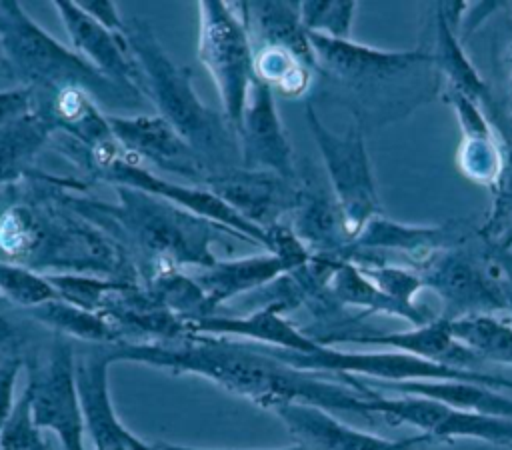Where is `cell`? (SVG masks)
<instances>
[{
    "label": "cell",
    "mask_w": 512,
    "mask_h": 450,
    "mask_svg": "<svg viewBox=\"0 0 512 450\" xmlns=\"http://www.w3.org/2000/svg\"><path fill=\"white\" fill-rule=\"evenodd\" d=\"M112 362H138L174 374L202 376L226 392L266 410L286 404H308L328 412H366L368 388L358 390L346 378H324L320 372L294 368L266 346L230 338L186 334L172 342L108 346Z\"/></svg>",
    "instance_id": "cell-1"
},
{
    "label": "cell",
    "mask_w": 512,
    "mask_h": 450,
    "mask_svg": "<svg viewBox=\"0 0 512 450\" xmlns=\"http://www.w3.org/2000/svg\"><path fill=\"white\" fill-rule=\"evenodd\" d=\"M114 188L118 192L116 204L76 196H60V202L70 204L76 214L102 228H114L120 240L152 264L150 278L186 264L210 268L218 262L210 252V242L216 236L214 226H222L170 206L148 192L128 186Z\"/></svg>",
    "instance_id": "cell-2"
},
{
    "label": "cell",
    "mask_w": 512,
    "mask_h": 450,
    "mask_svg": "<svg viewBox=\"0 0 512 450\" xmlns=\"http://www.w3.org/2000/svg\"><path fill=\"white\" fill-rule=\"evenodd\" d=\"M122 36L136 66L138 90L154 102L158 116L212 164L236 166L232 162V128L200 102L192 88V72L166 56L144 20L124 22Z\"/></svg>",
    "instance_id": "cell-3"
},
{
    "label": "cell",
    "mask_w": 512,
    "mask_h": 450,
    "mask_svg": "<svg viewBox=\"0 0 512 450\" xmlns=\"http://www.w3.org/2000/svg\"><path fill=\"white\" fill-rule=\"evenodd\" d=\"M308 36L318 70L354 92L360 102L372 98L384 104V114L404 112L402 104L410 110L414 98H426L440 86L428 50H382L312 32Z\"/></svg>",
    "instance_id": "cell-4"
},
{
    "label": "cell",
    "mask_w": 512,
    "mask_h": 450,
    "mask_svg": "<svg viewBox=\"0 0 512 450\" xmlns=\"http://www.w3.org/2000/svg\"><path fill=\"white\" fill-rule=\"evenodd\" d=\"M0 42L12 74L32 94L80 88L116 106L134 104L142 96L114 84L82 56L64 48L16 2H0Z\"/></svg>",
    "instance_id": "cell-5"
},
{
    "label": "cell",
    "mask_w": 512,
    "mask_h": 450,
    "mask_svg": "<svg viewBox=\"0 0 512 450\" xmlns=\"http://www.w3.org/2000/svg\"><path fill=\"white\" fill-rule=\"evenodd\" d=\"M226 2H200L198 58L210 72L224 110V120L238 134L254 84V50L244 16Z\"/></svg>",
    "instance_id": "cell-6"
},
{
    "label": "cell",
    "mask_w": 512,
    "mask_h": 450,
    "mask_svg": "<svg viewBox=\"0 0 512 450\" xmlns=\"http://www.w3.org/2000/svg\"><path fill=\"white\" fill-rule=\"evenodd\" d=\"M282 362L320 374L332 376H352L370 382H414V380H464L486 384L496 390H510L512 380L490 372H470L454 370L434 362H426L412 354L396 350H372V352H350L334 346H324L312 354H294L268 348Z\"/></svg>",
    "instance_id": "cell-7"
},
{
    "label": "cell",
    "mask_w": 512,
    "mask_h": 450,
    "mask_svg": "<svg viewBox=\"0 0 512 450\" xmlns=\"http://www.w3.org/2000/svg\"><path fill=\"white\" fill-rule=\"evenodd\" d=\"M26 392L40 430L56 434L62 450H86V424L76 386V356L70 338L54 334L42 356L26 358Z\"/></svg>",
    "instance_id": "cell-8"
},
{
    "label": "cell",
    "mask_w": 512,
    "mask_h": 450,
    "mask_svg": "<svg viewBox=\"0 0 512 450\" xmlns=\"http://www.w3.org/2000/svg\"><path fill=\"white\" fill-rule=\"evenodd\" d=\"M306 122L322 154L330 190L344 214L348 232L356 238L370 218L382 214L362 124L356 118L342 134H336L324 126L310 102L306 104Z\"/></svg>",
    "instance_id": "cell-9"
},
{
    "label": "cell",
    "mask_w": 512,
    "mask_h": 450,
    "mask_svg": "<svg viewBox=\"0 0 512 450\" xmlns=\"http://www.w3.org/2000/svg\"><path fill=\"white\" fill-rule=\"evenodd\" d=\"M424 288L442 300V318L508 310V268L496 256L480 260L464 246L444 250L418 268Z\"/></svg>",
    "instance_id": "cell-10"
},
{
    "label": "cell",
    "mask_w": 512,
    "mask_h": 450,
    "mask_svg": "<svg viewBox=\"0 0 512 450\" xmlns=\"http://www.w3.org/2000/svg\"><path fill=\"white\" fill-rule=\"evenodd\" d=\"M364 386V384H362ZM366 412L390 424H408L434 440H480L494 446H512V420L474 414L438 400L410 394H382L368 388Z\"/></svg>",
    "instance_id": "cell-11"
},
{
    "label": "cell",
    "mask_w": 512,
    "mask_h": 450,
    "mask_svg": "<svg viewBox=\"0 0 512 450\" xmlns=\"http://www.w3.org/2000/svg\"><path fill=\"white\" fill-rule=\"evenodd\" d=\"M318 344L334 346L336 342L346 344H362L376 346L384 350H396L404 354H412L426 362H434L454 370H470L484 372L482 360L468 350L450 328V320L438 316L428 324L414 326L410 330L398 332H380V330H352V328H332L320 334L310 336Z\"/></svg>",
    "instance_id": "cell-12"
},
{
    "label": "cell",
    "mask_w": 512,
    "mask_h": 450,
    "mask_svg": "<svg viewBox=\"0 0 512 450\" xmlns=\"http://www.w3.org/2000/svg\"><path fill=\"white\" fill-rule=\"evenodd\" d=\"M108 126L126 154L148 160L154 166L196 180L200 186L214 174L216 166L194 150L162 116H106Z\"/></svg>",
    "instance_id": "cell-13"
},
{
    "label": "cell",
    "mask_w": 512,
    "mask_h": 450,
    "mask_svg": "<svg viewBox=\"0 0 512 450\" xmlns=\"http://www.w3.org/2000/svg\"><path fill=\"white\" fill-rule=\"evenodd\" d=\"M202 188L264 230L278 224L284 212H294L298 202L296 182L272 172L238 166L216 168Z\"/></svg>",
    "instance_id": "cell-14"
},
{
    "label": "cell",
    "mask_w": 512,
    "mask_h": 450,
    "mask_svg": "<svg viewBox=\"0 0 512 450\" xmlns=\"http://www.w3.org/2000/svg\"><path fill=\"white\" fill-rule=\"evenodd\" d=\"M274 414L294 436L296 444L308 450H416L420 444L432 442L424 434L390 440L354 428L332 412L308 404H286L276 408Z\"/></svg>",
    "instance_id": "cell-15"
},
{
    "label": "cell",
    "mask_w": 512,
    "mask_h": 450,
    "mask_svg": "<svg viewBox=\"0 0 512 450\" xmlns=\"http://www.w3.org/2000/svg\"><path fill=\"white\" fill-rule=\"evenodd\" d=\"M242 160L248 170H264L296 182V162L290 142L282 130L272 90L254 78L244 110L242 126Z\"/></svg>",
    "instance_id": "cell-16"
},
{
    "label": "cell",
    "mask_w": 512,
    "mask_h": 450,
    "mask_svg": "<svg viewBox=\"0 0 512 450\" xmlns=\"http://www.w3.org/2000/svg\"><path fill=\"white\" fill-rule=\"evenodd\" d=\"M468 232L470 228L462 220H450L434 226H414L378 214L366 222V226L358 232L348 250L372 254L382 250H394L408 258H414L420 268L436 254L464 246L468 240Z\"/></svg>",
    "instance_id": "cell-17"
},
{
    "label": "cell",
    "mask_w": 512,
    "mask_h": 450,
    "mask_svg": "<svg viewBox=\"0 0 512 450\" xmlns=\"http://www.w3.org/2000/svg\"><path fill=\"white\" fill-rule=\"evenodd\" d=\"M284 308L276 302L262 306L260 310L248 316H200L184 320L186 332L196 336H214V338H240L258 346L294 352V354H312L320 344L310 338L304 330L296 328L290 320L284 318Z\"/></svg>",
    "instance_id": "cell-18"
},
{
    "label": "cell",
    "mask_w": 512,
    "mask_h": 450,
    "mask_svg": "<svg viewBox=\"0 0 512 450\" xmlns=\"http://www.w3.org/2000/svg\"><path fill=\"white\" fill-rule=\"evenodd\" d=\"M54 6L62 16L74 48L84 56V60L114 84L142 94L136 84L138 74L124 36L96 22L78 6V2L58 0Z\"/></svg>",
    "instance_id": "cell-19"
},
{
    "label": "cell",
    "mask_w": 512,
    "mask_h": 450,
    "mask_svg": "<svg viewBox=\"0 0 512 450\" xmlns=\"http://www.w3.org/2000/svg\"><path fill=\"white\" fill-rule=\"evenodd\" d=\"M318 256L324 260V270H326L324 290L336 306H354V308H362L368 314L396 316L414 326H422L438 318L424 306L408 308L396 302L386 292H382L370 278H366V274L356 264L338 256H328V254H318Z\"/></svg>",
    "instance_id": "cell-20"
},
{
    "label": "cell",
    "mask_w": 512,
    "mask_h": 450,
    "mask_svg": "<svg viewBox=\"0 0 512 450\" xmlns=\"http://www.w3.org/2000/svg\"><path fill=\"white\" fill-rule=\"evenodd\" d=\"M292 230L312 254L342 256L354 242L332 190L310 178L298 186Z\"/></svg>",
    "instance_id": "cell-21"
},
{
    "label": "cell",
    "mask_w": 512,
    "mask_h": 450,
    "mask_svg": "<svg viewBox=\"0 0 512 450\" xmlns=\"http://www.w3.org/2000/svg\"><path fill=\"white\" fill-rule=\"evenodd\" d=\"M356 380L366 388L382 394L422 396V398L438 400L458 410L512 420V398L504 396L500 390L490 388L486 384L464 382V380H414V382H370L360 378Z\"/></svg>",
    "instance_id": "cell-22"
},
{
    "label": "cell",
    "mask_w": 512,
    "mask_h": 450,
    "mask_svg": "<svg viewBox=\"0 0 512 450\" xmlns=\"http://www.w3.org/2000/svg\"><path fill=\"white\" fill-rule=\"evenodd\" d=\"M454 4H436L434 6V68L438 72V80L442 88L456 90L476 104L484 108L486 114H492L494 102L488 84L478 74L470 58L466 56L460 40L454 34V18H452Z\"/></svg>",
    "instance_id": "cell-23"
},
{
    "label": "cell",
    "mask_w": 512,
    "mask_h": 450,
    "mask_svg": "<svg viewBox=\"0 0 512 450\" xmlns=\"http://www.w3.org/2000/svg\"><path fill=\"white\" fill-rule=\"evenodd\" d=\"M290 266L278 258L276 254H266V256H252V258H242V260H232V262H216L214 266L206 268L204 274L196 276L194 282L200 286L204 292L210 310H214L218 304L224 300L264 286L272 280H276L282 274H290Z\"/></svg>",
    "instance_id": "cell-24"
},
{
    "label": "cell",
    "mask_w": 512,
    "mask_h": 450,
    "mask_svg": "<svg viewBox=\"0 0 512 450\" xmlns=\"http://www.w3.org/2000/svg\"><path fill=\"white\" fill-rule=\"evenodd\" d=\"M36 322L48 326L54 334L64 338H78L94 346L122 344L118 328L102 314L84 310L66 300H52L38 308L26 310Z\"/></svg>",
    "instance_id": "cell-25"
},
{
    "label": "cell",
    "mask_w": 512,
    "mask_h": 450,
    "mask_svg": "<svg viewBox=\"0 0 512 450\" xmlns=\"http://www.w3.org/2000/svg\"><path fill=\"white\" fill-rule=\"evenodd\" d=\"M452 334L484 364L512 366V324L496 314H468L450 320Z\"/></svg>",
    "instance_id": "cell-26"
},
{
    "label": "cell",
    "mask_w": 512,
    "mask_h": 450,
    "mask_svg": "<svg viewBox=\"0 0 512 450\" xmlns=\"http://www.w3.org/2000/svg\"><path fill=\"white\" fill-rule=\"evenodd\" d=\"M312 68L292 50L276 44H260L254 50V76L270 90L284 96H300L312 80Z\"/></svg>",
    "instance_id": "cell-27"
},
{
    "label": "cell",
    "mask_w": 512,
    "mask_h": 450,
    "mask_svg": "<svg viewBox=\"0 0 512 450\" xmlns=\"http://www.w3.org/2000/svg\"><path fill=\"white\" fill-rule=\"evenodd\" d=\"M504 160V150L498 144L496 130H480L462 134L458 148V166L460 172L476 184L492 188Z\"/></svg>",
    "instance_id": "cell-28"
},
{
    "label": "cell",
    "mask_w": 512,
    "mask_h": 450,
    "mask_svg": "<svg viewBox=\"0 0 512 450\" xmlns=\"http://www.w3.org/2000/svg\"><path fill=\"white\" fill-rule=\"evenodd\" d=\"M0 292L6 300L24 310H32L60 298L48 276L4 260H0Z\"/></svg>",
    "instance_id": "cell-29"
},
{
    "label": "cell",
    "mask_w": 512,
    "mask_h": 450,
    "mask_svg": "<svg viewBox=\"0 0 512 450\" xmlns=\"http://www.w3.org/2000/svg\"><path fill=\"white\" fill-rule=\"evenodd\" d=\"M356 2H300V20L306 32L336 38V40H350L354 16H356Z\"/></svg>",
    "instance_id": "cell-30"
},
{
    "label": "cell",
    "mask_w": 512,
    "mask_h": 450,
    "mask_svg": "<svg viewBox=\"0 0 512 450\" xmlns=\"http://www.w3.org/2000/svg\"><path fill=\"white\" fill-rule=\"evenodd\" d=\"M366 278H370L382 292H386L396 302L408 308H420L416 302V294L424 288L422 276L418 270L404 268L398 264H386L382 260H368L356 264Z\"/></svg>",
    "instance_id": "cell-31"
},
{
    "label": "cell",
    "mask_w": 512,
    "mask_h": 450,
    "mask_svg": "<svg viewBox=\"0 0 512 450\" xmlns=\"http://www.w3.org/2000/svg\"><path fill=\"white\" fill-rule=\"evenodd\" d=\"M490 190L492 204L486 220L478 228V236L494 246L512 228V146L504 150L500 174Z\"/></svg>",
    "instance_id": "cell-32"
},
{
    "label": "cell",
    "mask_w": 512,
    "mask_h": 450,
    "mask_svg": "<svg viewBox=\"0 0 512 450\" xmlns=\"http://www.w3.org/2000/svg\"><path fill=\"white\" fill-rule=\"evenodd\" d=\"M0 450H50L42 430L32 418L26 388L18 394L14 408L0 430Z\"/></svg>",
    "instance_id": "cell-33"
},
{
    "label": "cell",
    "mask_w": 512,
    "mask_h": 450,
    "mask_svg": "<svg viewBox=\"0 0 512 450\" xmlns=\"http://www.w3.org/2000/svg\"><path fill=\"white\" fill-rule=\"evenodd\" d=\"M24 364L26 358L18 346V340L0 348V430L16 404L14 388Z\"/></svg>",
    "instance_id": "cell-34"
},
{
    "label": "cell",
    "mask_w": 512,
    "mask_h": 450,
    "mask_svg": "<svg viewBox=\"0 0 512 450\" xmlns=\"http://www.w3.org/2000/svg\"><path fill=\"white\" fill-rule=\"evenodd\" d=\"M32 112H34V100L28 88L0 92V130L24 120Z\"/></svg>",
    "instance_id": "cell-35"
},
{
    "label": "cell",
    "mask_w": 512,
    "mask_h": 450,
    "mask_svg": "<svg viewBox=\"0 0 512 450\" xmlns=\"http://www.w3.org/2000/svg\"><path fill=\"white\" fill-rule=\"evenodd\" d=\"M78 6L108 30L124 34V22L120 20V14L112 2H78Z\"/></svg>",
    "instance_id": "cell-36"
},
{
    "label": "cell",
    "mask_w": 512,
    "mask_h": 450,
    "mask_svg": "<svg viewBox=\"0 0 512 450\" xmlns=\"http://www.w3.org/2000/svg\"><path fill=\"white\" fill-rule=\"evenodd\" d=\"M156 450H210V448H194V446H182V444H172V442H154ZM274 450H308L302 444H292L286 448H274Z\"/></svg>",
    "instance_id": "cell-37"
},
{
    "label": "cell",
    "mask_w": 512,
    "mask_h": 450,
    "mask_svg": "<svg viewBox=\"0 0 512 450\" xmlns=\"http://www.w3.org/2000/svg\"><path fill=\"white\" fill-rule=\"evenodd\" d=\"M14 340H16V332H14L12 324L8 322V318L0 312V348L8 346Z\"/></svg>",
    "instance_id": "cell-38"
},
{
    "label": "cell",
    "mask_w": 512,
    "mask_h": 450,
    "mask_svg": "<svg viewBox=\"0 0 512 450\" xmlns=\"http://www.w3.org/2000/svg\"><path fill=\"white\" fill-rule=\"evenodd\" d=\"M492 248L498 250V252H510L512 250V228Z\"/></svg>",
    "instance_id": "cell-39"
},
{
    "label": "cell",
    "mask_w": 512,
    "mask_h": 450,
    "mask_svg": "<svg viewBox=\"0 0 512 450\" xmlns=\"http://www.w3.org/2000/svg\"><path fill=\"white\" fill-rule=\"evenodd\" d=\"M506 66L510 70V84H512V36L508 40V48H506Z\"/></svg>",
    "instance_id": "cell-40"
}]
</instances>
